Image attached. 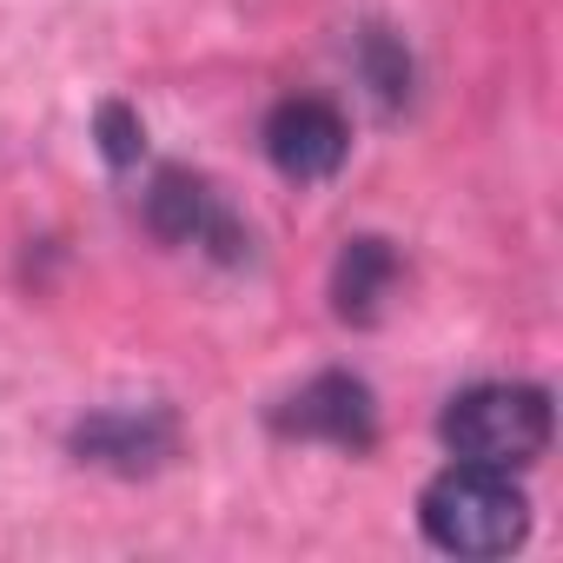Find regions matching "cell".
<instances>
[{"label": "cell", "instance_id": "9c48e42d", "mask_svg": "<svg viewBox=\"0 0 563 563\" xmlns=\"http://www.w3.org/2000/svg\"><path fill=\"white\" fill-rule=\"evenodd\" d=\"M100 133H107V159H140V120L126 113V107H107L100 113Z\"/></svg>", "mask_w": 563, "mask_h": 563}, {"label": "cell", "instance_id": "ba28073f", "mask_svg": "<svg viewBox=\"0 0 563 563\" xmlns=\"http://www.w3.org/2000/svg\"><path fill=\"white\" fill-rule=\"evenodd\" d=\"M365 80L378 87L385 107H398L411 93V60H405V47L391 34H365Z\"/></svg>", "mask_w": 563, "mask_h": 563}, {"label": "cell", "instance_id": "8992f818", "mask_svg": "<svg viewBox=\"0 0 563 563\" xmlns=\"http://www.w3.org/2000/svg\"><path fill=\"white\" fill-rule=\"evenodd\" d=\"M74 444H80L93 464L153 471L159 457H173V418H166V411H100L93 424L74 431Z\"/></svg>", "mask_w": 563, "mask_h": 563}, {"label": "cell", "instance_id": "277c9868", "mask_svg": "<svg viewBox=\"0 0 563 563\" xmlns=\"http://www.w3.org/2000/svg\"><path fill=\"white\" fill-rule=\"evenodd\" d=\"M278 431H286V438H325V444L365 451L378 438V405H372V391L358 378L325 372V378L299 385L286 405H278Z\"/></svg>", "mask_w": 563, "mask_h": 563}, {"label": "cell", "instance_id": "6da1fadb", "mask_svg": "<svg viewBox=\"0 0 563 563\" xmlns=\"http://www.w3.org/2000/svg\"><path fill=\"white\" fill-rule=\"evenodd\" d=\"M418 517H424V537L438 550H451V556H504L530 530V504L510 484V471L464 464V457L444 477H431Z\"/></svg>", "mask_w": 563, "mask_h": 563}, {"label": "cell", "instance_id": "3957f363", "mask_svg": "<svg viewBox=\"0 0 563 563\" xmlns=\"http://www.w3.org/2000/svg\"><path fill=\"white\" fill-rule=\"evenodd\" d=\"M345 146H352V133H345L339 107H332V100H312V93L278 100L272 120H265V153H272V166L286 173V179H299V186L332 179V173L345 166Z\"/></svg>", "mask_w": 563, "mask_h": 563}, {"label": "cell", "instance_id": "5b68a950", "mask_svg": "<svg viewBox=\"0 0 563 563\" xmlns=\"http://www.w3.org/2000/svg\"><path fill=\"white\" fill-rule=\"evenodd\" d=\"M146 219H153L159 239H173V245H212L219 258H239V245H245V232L232 225V212L219 206V192L199 173H186V166H166L153 179Z\"/></svg>", "mask_w": 563, "mask_h": 563}, {"label": "cell", "instance_id": "7a4b0ae2", "mask_svg": "<svg viewBox=\"0 0 563 563\" xmlns=\"http://www.w3.org/2000/svg\"><path fill=\"white\" fill-rule=\"evenodd\" d=\"M444 444L464 464L517 471L550 444V398L537 385H471L444 411Z\"/></svg>", "mask_w": 563, "mask_h": 563}, {"label": "cell", "instance_id": "52a82bcc", "mask_svg": "<svg viewBox=\"0 0 563 563\" xmlns=\"http://www.w3.org/2000/svg\"><path fill=\"white\" fill-rule=\"evenodd\" d=\"M398 292V252L385 239H352L345 258H339V278H332V299H339V319L352 325H372Z\"/></svg>", "mask_w": 563, "mask_h": 563}]
</instances>
